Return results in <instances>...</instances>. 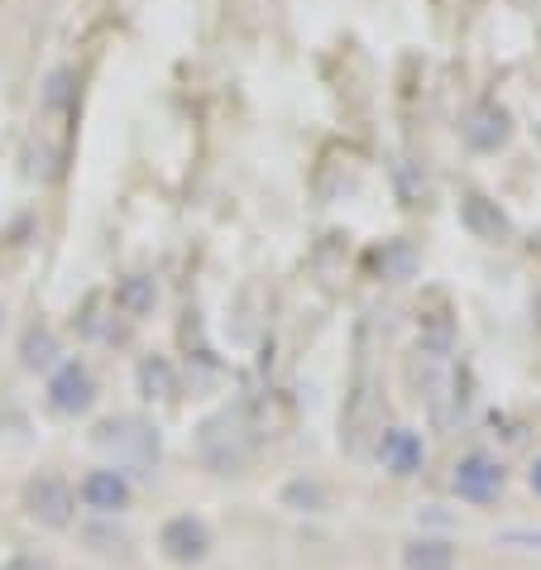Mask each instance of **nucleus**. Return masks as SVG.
<instances>
[{
  "mask_svg": "<svg viewBox=\"0 0 541 570\" xmlns=\"http://www.w3.org/2000/svg\"><path fill=\"white\" fill-rule=\"evenodd\" d=\"M197 455L206 465H212L216 474H235V470H245L249 465V455H254V432L245 426L240 413H220L212 417L197 432Z\"/></svg>",
  "mask_w": 541,
  "mask_h": 570,
  "instance_id": "1",
  "label": "nucleus"
},
{
  "mask_svg": "<svg viewBox=\"0 0 541 570\" xmlns=\"http://www.w3.org/2000/svg\"><path fill=\"white\" fill-rule=\"evenodd\" d=\"M24 513L39 522V528H68L77 513V489L62 480V474H35L24 484Z\"/></svg>",
  "mask_w": 541,
  "mask_h": 570,
  "instance_id": "2",
  "label": "nucleus"
},
{
  "mask_svg": "<svg viewBox=\"0 0 541 570\" xmlns=\"http://www.w3.org/2000/svg\"><path fill=\"white\" fill-rule=\"evenodd\" d=\"M91 403H97V379L82 360H62L53 379H49V407L58 417H82L91 413Z\"/></svg>",
  "mask_w": 541,
  "mask_h": 570,
  "instance_id": "3",
  "label": "nucleus"
},
{
  "mask_svg": "<svg viewBox=\"0 0 541 570\" xmlns=\"http://www.w3.org/2000/svg\"><path fill=\"white\" fill-rule=\"evenodd\" d=\"M158 547H164V557L173 566H201L206 557H212V528H206L201 518H193V513H178V518L164 522Z\"/></svg>",
  "mask_w": 541,
  "mask_h": 570,
  "instance_id": "4",
  "label": "nucleus"
},
{
  "mask_svg": "<svg viewBox=\"0 0 541 570\" xmlns=\"http://www.w3.org/2000/svg\"><path fill=\"white\" fill-rule=\"evenodd\" d=\"M451 489L465 503H493L499 499V489H503V465L499 461H489V455H460L455 470H451Z\"/></svg>",
  "mask_w": 541,
  "mask_h": 570,
  "instance_id": "5",
  "label": "nucleus"
},
{
  "mask_svg": "<svg viewBox=\"0 0 541 570\" xmlns=\"http://www.w3.org/2000/svg\"><path fill=\"white\" fill-rule=\"evenodd\" d=\"M130 499H135V489H130V480H125V470H91L82 480V503L101 518L125 513Z\"/></svg>",
  "mask_w": 541,
  "mask_h": 570,
  "instance_id": "6",
  "label": "nucleus"
},
{
  "mask_svg": "<svg viewBox=\"0 0 541 570\" xmlns=\"http://www.w3.org/2000/svg\"><path fill=\"white\" fill-rule=\"evenodd\" d=\"M378 461H384V470L393 474H417L422 461H426V446L417 432H407V426H393V432H384V441H378Z\"/></svg>",
  "mask_w": 541,
  "mask_h": 570,
  "instance_id": "7",
  "label": "nucleus"
},
{
  "mask_svg": "<svg viewBox=\"0 0 541 570\" xmlns=\"http://www.w3.org/2000/svg\"><path fill=\"white\" fill-rule=\"evenodd\" d=\"M460 135H465V145L470 149H499L503 139H508V110H499V106H474L470 116H465V125H460Z\"/></svg>",
  "mask_w": 541,
  "mask_h": 570,
  "instance_id": "8",
  "label": "nucleus"
},
{
  "mask_svg": "<svg viewBox=\"0 0 541 570\" xmlns=\"http://www.w3.org/2000/svg\"><path fill=\"white\" fill-rule=\"evenodd\" d=\"M110 303H116L120 316H130V322H145V316L154 312V303H158V288H154L149 274H125L116 283V293H110Z\"/></svg>",
  "mask_w": 541,
  "mask_h": 570,
  "instance_id": "9",
  "label": "nucleus"
},
{
  "mask_svg": "<svg viewBox=\"0 0 541 570\" xmlns=\"http://www.w3.org/2000/svg\"><path fill=\"white\" fill-rule=\"evenodd\" d=\"M403 570H455V547L445 537H412L403 542Z\"/></svg>",
  "mask_w": 541,
  "mask_h": 570,
  "instance_id": "10",
  "label": "nucleus"
},
{
  "mask_svg": "<svg viewBox=\"0 0 541 570\" xmlns=\"http://www.w3.org/2000/svg\"><path fill=\"white\" fill-rule=\"evenodd\" d=\"M135 379H139V393H145V399H173V393H178V370H173L168 355H145Z\"/></svg>",
  "mask_w": 541,
  "mask_h": 570,
  "instance_id": "11",
  "label": "nucleus"
},
{
  "mask_svg": "<svg viewBox=\"0 0 541 570\" xmlns=\"http://www.w3.org/2000/svg\"><path fill=\"white\" fill-rule=\"evenodd\" d=\"M58 336H53V326H29L24 331V341H20V364L24 370H53L58 364Z\"/></svg>",
  "mask_w": 541,
  "mask_h": 570,
  "instance_id": "12",
  "label": "nucleus"
},
{
  "mask_svg": "<svg viewBox=\"0 0 541 570\" xmlns=\"http://www.w3.org/2000/svg\"><path fill=\"white\" fill-rule=\"evenodd\" d=\"M460 216H465V226L474 235H484V240H499V235H503V216L489 220L484 216V197H465V212H460Z\"/></svg>",
  "mask_w": 541,
  "mask_h": 570,
  "instance_id": "13",
  "label": "nucleus"
},
{
  "mask_svg": "<svg viewBox=\"0 0 541 570\" xmlns=\"http://www.w3.org/2000/svg\"><path fill=\"white\" fill-rule=\"evenodd\" d=\"M283 499H288V503H302V509H322V503H326V494H322V484H288V494H283Z\"/></svg>",
  "mask_w": 541,
  "mask_h": 570,
  "instance_id": "14",
  "label": "nucleus"
},
{
  "mask_svg": "<svg viewBox=\"0 0 541 570\" xmlns=\"http://www.w3.org/2000/svg\"><path fill=\"white\" fill-rule=\"evenodd\" d=\"M388 268H393V283H403L412 274V249L407 245H393L388 255H384V274H388Z\"/></svg>",
  "mask_w": 541,
  "mask_h": 570,
  "instance_id": "15",
  "label": "nucleus"
},
{
  "mask_svg": "<svg viewBox=\"0 0 541 570\" xmlns=\"http://www.w3.org/2000/svg\"><path fill=\"white\" fill-rule=\"evenodd\" d=\"M528 480H532V489H537V494H541V461L532 465V474H528Z\"/></svg>",
  "mask_w": 541,
  "mask_h": 570,
  "instance_id": "16",
  "label": "nucleus"
},
{
  "mask_svg": "<svg viewBox=\"0 0 541 570\" xmlns=\"http://www.w3.org/2000/svg\"><path fill=\"white\" fill-rule=\"evenodd\" d=\"M6 570H39V566H35V561H10Z\"/></svg>",
  "mask_w": 541,
  "mask_h": 570,
  "instance_id": "17",
  "label": "nucleus"
},
{
  "mask_svg": "<svg viewBox=\"0 0 541 570\" xmlns=\"http://www.w3.org/2000/svg\"><path fill=\"white\" fill-rule=\"evenodd\" d=\"M0 316H6V307H0Z\"/></svg>",
  "mask_w": 541,
  "mask_h": 570,
  "instance_id": "18",
  "label": "nucleus"
}]
</instances>
